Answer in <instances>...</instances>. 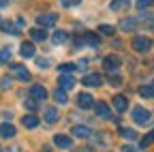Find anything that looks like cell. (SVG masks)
Here are the masks:
<instances>
[{
    "instance_id": "obj_1",
    "label": "cell",
    "mask_w": 154,
    "mask_h": 152,
    "mask_svg": "<svg viewBox=\"0 0 154 152\" xmlns=\"http://www.w3.org/2000/svg\"><path fill=\"white\" fill-rule=\"evenodd\" d=\"M131 118H133V122L146 126V124H150V118H152V116H150V111H148L146 107H135L133 113H131Z\"/></svg>"
},
{
    "instance_id": "obj_2",
    "label": "cell",
    "mask_w": 154,
    "mask_h": 152,
    "mask_svg": "<svg viewBox=\"0 0 154 152\" xmlns=\"http://www.w3.org/2000/svg\"><path fill=\"white\" fill-rule=\"evenodd\" d=\"M11 77L19 79V82H28L30 79V71L24 67V64H13L11 67Z\"/></svg>"
},
{
    "instance_id": "obj_3",
    "label": "cell",
    "mask_w": 154,
    "mask_h": 152,
    "mask_svg": "<svg viewBox=\"0 0 154 152\" xmlns=\"http://www.w3.org/2000/svg\"><path fill=\"white\" fill-rule=\"evenodd\" d=\"M38 26L41 28H54L56 22H58V15L56 13H43V15H38Z\"/></svg>"
},
{
    "instance_id": "obj_4",
    "label": "cell",
    "mask_w": 154,
    "mask_h": 152,
    "mask_svg": "<svg viewBox=\"0 0 154 152\" xmlns=\"http://www.w3.org/2000/svg\"><path fill=\"white\" fill-rule=\"evenodd\" d=\"M131 45H133L135 51H148L152 43H150L148 36H141V34H139V36H133V43H131Z\"/></svg>"
},
{
    "instance_id": "obj_5",
    "label": "cell",
    "mask_w": 154,
    "mask_h": 152,
    "mask_svg": "<svg viewBox=\"0 0 154 152\" xmlns=\"http://www.w3.org/2000/svg\"><path fill=\"white\" fill-rule=\"evenodd\" d=\"M54 146L56 148H62V150H69L73 146V139L69 135H62V133H58V135H54Z\"/></svg>"
},
{
    "instance_id": "obj_6",
    "label": "cell",
    "mask_w": 154,
    "mask_h": 152,
    "mask_svg": "<svg viewBox=\"0 0 154 152\" xmlns=\"http://www.w3.org/2000/svg\"><path fill=\"white\" fill-rule=\"evenodd\" d=\"M84 86H88V88H99L101 84H103V77L99 73H90V75H84Z\"/></svg>"
},
{
    "instance_id": "obj_7",
    "label": "cell",
    "mask_w": 154,
    "mask_h": 152,
    "mask_svg": "<svg viewBox=\"0 0 154 152\" xmlns=\"http://www.w3.org/2000/svg\"><path fill=\"white\" fill-rule=\"evenodd\" d=\"M30 99H32V101H43V99H47V90H45L43 86H38V84L30 86Z\"/></svg>"
},
{
    "instance_id": "obj_8",
    "label": "cell",
    "mask_w": 154,
    "mask_h": 152,
    "mask_svg": "<svg viewBox=\"0 0 154 152\" xmlns=\"http://www.w3.org/2000/svg\"><path fill=\"white\" fill-rule=\"evenodd\" d=\"M118 67H120V58H118V56H107V58L103 60V69H105L107 73L118 71Z\"/></svg>"
},
{
    "instance_id": "obj_9",
    "label": "cell",
    "mask_w": 154,
    "mask_h": 152,
    "mask_svg": "<svg viewBox=\"0 0 154 152\" xmlns=\"http://www.w3.org/2000/svg\"><path fill=\"white\" fill-rule=\"evenodd\" d=\"M77 105H79L82 109H90V107L94 105V99H92V94H88V92L79 94V97H77Z\"/></svg>"
},
{
    "instance_id": "obj_10",
    "label": "cell",
    "mask_w": 154,
    "mask_h": 152,
    "mask_svg": "<svg viewBox=\"0 0 154 152\" xmlns=\"http://www.w3.org/2000/svg\"><path fill=\"white\" fill-rule=\"evenodd\" d=\"M94 109H96V116H99V118H109V116H111L109 105H107V103H103V101L94 103Z\"/></svg>"
},
{
    "instance_id": "obj_11",
    "label": "cell",
    "mask_w": 154,
    "mask_h": 152,
    "mask_svg": "<svg viewBox=\"0 0 154 152\" xmlns=\"http://www.w3.org/2000/svg\"><path fill=\"white\" fill-rule=\"evenodd\" d=\"M73 135H75V137H79V139H88V137L92 135V131H90L88 126L77 124V126H73Z\"/></svg>"
},
{
    "instance_id": "obj_12",
    "label": "cell",
    "mask_w": 154,
    "mask_h": 152,
    "mask_svg": "<svg viewBox=\"0 0 154 152\" xmlns=\"http://www.w3.org/2000/svg\"><path fill=\"white\" fill-rule=\"evenodd\" d=\"M19 51H22L24 58H32V56L36 54V49H34V45H32L30 41H24L22 45H19Z\"/></svg>"
},
{
    "instance_id": "obj_13",
    "label": "cell",
    "mask_w": 154,
    "mask_h": 152,
    "mask_svg": "<svg viewBox=\"0 0 154 152\" xmlns=\"http://www.w3.org/2000/svg\"><path fill=\"white\" fill-rule=\"evenodd\" d=\"M58 86H60V90L64 88V90H71L73 86H75V79L71 77V75H60L58 77Z\"/></svg>"
},
{
    "instance_id": "obj_14",
    "label": "cell",
    "mask_w": 154,
    "mask_h": 152,
    "mask_svg": "<svg viewBox=\"0 0 154 152\" xmlns=\"http://www.w3.org/2000/svg\"><path fill=\"white\" fill-rule=\"evenodd\" d=\"M43 118H45L47 124H56V122H58V109H56V107H47L45 113H43Z\"/></svg>"
},
{
    "instance_id": "obj_15",
    "label": "cell",
    "mask_w": 154,
    "mask_h": 152,
    "mask_svg": "<svg viewBox=\"0 0 154 152\" xmlns=\"http://www.w3.org/2000/svg\"><path fill=\"white\" fill-rule=\"evenodd\" d=\"M113 107L118 109V111H126V107H128L126 97H122V94H116V97H113Z\"/></svg>"
},
{
    "instance_id": "obj_16",
    "label": "cell",
    "mask_w": 154,
    "mask_h": 152,
    "mask_svg": "<svg viewBox=\"0 0 154 152\" xmlns=\"http://www.w3.org/2000/svg\"><path fill=\"white\" fill-rule=\"evenodd\" d=\"M13 135H15V126H13V124H9V122L0 124V137L9 139V137H13Z\"/></svg>"
},
{
    "instance_id": "obj_17",
    "label": "cell",
    "mask_w": 154,
    "mask_h": 152,
    "mask_svg": "<svg viewBox=\"0 0 154 152\" xmlns=\"http://www.w3.org/2000/svg\"><path fill=\"white\" fill-rule=\"evenodd\" d=\"M135 26H137V20H135V17H124L120 22V30H124V32H131Z\"/></svg>"
},
{
    "instance_id": "obj_18",
    "label": "cell",
    "mask_w": 154,
    "mask_h": 152,
    "mask_svg": "<svg viewBox=\"0 0 154 152\" xmlns=\"http://www.w3.org/2000/svg\"><path fill=\"white\" fill-rule=\"evenodd\" d=\"M30 36H32V41H45L47 39V32L43 28H32L30 30Z\"/></svg>"
},
{
    "instance_id": "obj_19",
    "label": "cell",
    "mask_w": 154,
    "mask_h": 152,
    "mask_svg": "<svg viewBox=\"0 0 154 152\" xmlns=\"http://www.w3.org/2000/svg\"><path fill=\"white\" fill-rule=\"evenodd\" d=\"M66 41H69V34H66V32L58 30V32L54 34V43H56V45H62V43H66Z\"/></svg>"
},
{
    "instance_id": "obj_20",
    "label": "cell",
    "mask_w": 154,
    "mask_h": 152,
    "mask_svg": "<svg viewBox=\"0 0 154 152\" xmlns=\"http://www.w3.org/2000/svg\"><path fill=\"white\" fill-rule=\"evenodd\" d=\"M22 122H24V126H26V129H36V126H38V120H36L34 116H24V118H22Z\"/></svg>"
},
{
    "instance_id": "obj_21",
    "label": "cell",
    "mask_w": 154,
    "mask_h": 152,
    "mask_svg": "<svg viewBox=\"0 0 154 152\" xmlns=\"http://www.w3.org/2000/svg\"><path fill=\"white\" fill-rule=\"evenodd\" d=\"M139 94L143 99H154V88H150V86H143V88H139Z\"/></svg>"
},
{
    "instance_id": "obj_22",
    "label": "cell",
    "mask_w": 154,
    "mask_h": 152,
    "mask_svg": "<svg viewBox=\"0 0 154 152\" xmlns=\"http://www.w3.org/2000/svg\"><path fill=\"white\" fill-rule=\"evenodd\" d=\"M126 7H128V0H113V2H111V9L113 11H122Z\"/></svg>"
},
{
    "instance_id": "obj_23",
    "label": "cell",
    "mask_w": 154,
    "mask_h": 152,
    "mask_svg": "<svg viewBox=\"0 0 154 152\" xmlns=\"http://www.w3.org/2000/svg\"><path fill=\"white\" fill-rule=\"evenodd\" d=\"M120 135L124 139H137V133H135L133 129H120Z\"/></svg>"
},
{
    "instance_id": "obj_24",
    "label": "cell",
    "mask_w": 154,
    "mask_h": 152,
    "mask_svg": "<svg viewBox=\"0 0 154 152\" xmlns=\"http://www.w3.org/2000/svg\"><path fill=\"white\" fill-rule=\"evenodd\" d=\"M54 97H56V101L60 103V105H66V101H69V99H66V92H62L60 88L56 90V94H54Z\"/></svg>"
},
{
    "instance_id": "obj_25",
    "label": "cell",
    "mask_w": 154,
    "mask_h": 152,
    "mask_svg": "<svg viewBox=\"0 0 154 152\" xmlns=\"http://www.w3.org/2000/svg\"><path fill=\"white\" fill-rule=\"evenodd\" d=\"M152 2H154V0H135V7H137L139 11H143V9H150Z\"/></svg>"
},
{
    "instance_id": "obj_26",
    "label": "cell",
    "mask_w": 154,
    "mask_h": 152,
    "mask_svg": "<svg viewBox=\"0 0 154 152\" xmlns=\"http://www.w3.org/2000/svg\"><path fill=\"white\" fill-rule=\"evenodd\" d=\"M84 41H86L88 45H99V41H101V39H99V36H96V34H92V32H88V34L84 36Z\"/></svg>"
},
{
    "instance_id": "obj_27",
    "label": "cell",
    "mask_w": 154,
    "mask_h": 152,
    "mask_svg": "<svg viewBox=\"0 0 154 152\" xmlns=\"http://www.w3.org/2000/svg\"><path fill=\"white\" fill-rule=\"evenodd\" d=\"M2 30L5 32H19L17 24H13V22H2Z\"/></svg>"
},
{
    "instance_id": "obj_28",
    "label": "cell",
    "mask_w": 154,
    "mask_h": 152,
    "mask_svg": "<svg viewBox=\"0 0 154 152\" xmlns=\"http://www.w3.org/2000/svg\"><path fill=\"white\" fill-rule=\"evenodd\" d=\"M150 144H154V131H150L148 135H143V139H141V146H143V148L150 146Z\"/></svg>"
},
{
    "instance_id": "obj_29",
    "label": "cell",
    "mask_w": 154,
    "mask_h": 152,
    "mask_svg": "<svg viewBox=\"0 0 154 152\" xmlns=\"http://www.w3.org/2000/svg\"><path fill=\"white\" fill-rule=\"evenodd\" d=\"M99 32H101V34H113V32H116V28H113V26H105V24H103V26H99Z\"/></svg>"
},
{
    "instance_id": "obj_30",
    "label": "cell",
    "mask_w": 154,
    "mask_h": 152,
    "mask_svg": "<svg viewBox=\"0 0 154 152\" xmlns=\"http://www.w3.org/2000/svg\"><path fill=\"white\" fill-rule=\"evenodd\" d=\"M109 84H111V86H120V84H122V77L111 73V75H109Z\"/></svg>"
},
{
    "instance_id": "obj_31",
    "label": "cell",
    "mask_w": 154,
    "mask_h": 152,
    "mask_svg": "<svg viewBox=\"0 0 154 152\" xmlns=\"http://www.w3.org/2000/svg\"><path fill=\"white\" fill-rule=\"evenodd\" d=\"M9 58H11V49H2V51H0V64L7 62Z\"/></svg>"
},
{
    "instance_id": "obj_32",
    "label": "cell",
    "mask_w": 154,
    "mask_h": 152,
    "mask_svg": "<svg viewBox=\"0 0 154 152\" xmlns=\"http://www.w3.org/2000/svg\"><path fill=\"white\" fill-rule=\"evenodd\" d=\"M75 69V64H62L60 67V71H62V75H71V71Z\"/></svg>"
},
{
    "instance_id": "obj_33",
    "label": "cell",
    "mask_w": 154,
    "mask_h": 152,
    "mask_svg": "<svg viewBox=\"0 0 154 152\" xmlns=\"http://www.w3.org/2000/svg\"><path fill=\"white\" fill-rule=\"evenodd\" d=\"M82 0H60V5L62 7H75V5H79Z\"/></svg>"
},
{
    "instance_id": "obj_34",
    "label": "cell",
    "mask_w": 154,
    "mask_h": 152,
    "mask_svg": "<svg viewBox=\"0 0 154 152\" xmlns=\"http://www.w3.org/2000/svg\"><path fill=\"white\" fill-rule=\"evenodd\" d=\"M26 107H28V109H36V103H34L32 99H28V101H26Z\"/></svg>"
},
{
    "instance_id": "obj_35",
    "label": "cell",
    "mask_w": 154,
    "mask_h": 152,
    "mask_svg": "<svg viewBox=\"0 0 154 152\" xmlns=\"http://www.w3.org/2000/svg\"><path fill=\"white\" fill-rule=\"evenodd\" d=\"M38 67H49V60H45V58H41V60H38Z\"/></svg>"
},
{
    "instance_id": "obj_36",
    "label": "cell",
    "mask_w": 154,
    "mask_h": 152,
    "mask_svg": "<svg viewBox=\"0 0 154 152\" xmlns=\"http://www.w3.org/2000/svg\"><path fill=\"white\" fill-rule=\"evenodd\" d=\"M122 152H133V148H131V146H124V148H122Z\"/></svg>"
},
{
    "instance_id": "obj_37",
    "label": "cell",
    "mask_w": 154,
    "mask_h": 152,
    "mask_svg": "<svg viewBox=\"0 0 154 152\" xmlns=\"http://www.w3.org/2000/svg\"><path fill=\"white\" fill-rule=\"evenodd\" d=\"M2 7H7V0H0V9H2Z\"/></svg>"
}]
</instances>
